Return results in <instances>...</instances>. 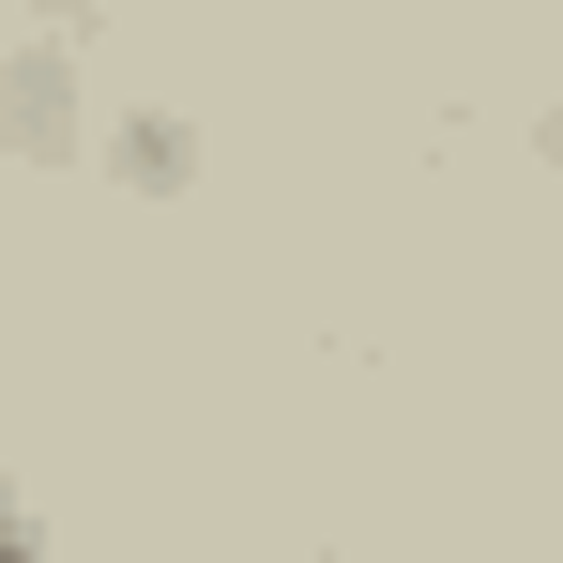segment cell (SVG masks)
<instances>
[{
	"label": "cell",
	"instance_id": "1",
	"mask_svg": "<svg viewBox=\"0 0 563 563\" xmlns=\"http://www.w3.org/2000/svg\"><path fill=\"white\" fill-rule=\"evenodd\" d=\"M0 563H46V533L15 518V487H0Z\"/></svg>",
	"mask_w": 563,
	"mask_h": 563
}]
</instances>
